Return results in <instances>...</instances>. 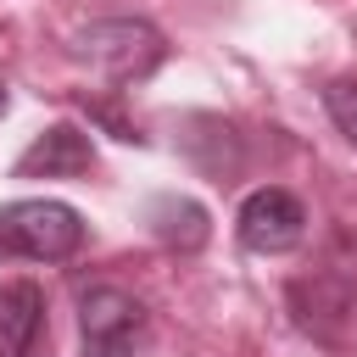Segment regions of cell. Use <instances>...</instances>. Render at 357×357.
<instances>
[{
  "mask_svg": "<svg viewBox=\"0 0 357 357\" xmlns=\"http://www.w3.org/2000/svg\"><path fill=\"white\" fill-rule=\"evenodd\" d=\"M84 245V218L67 201L50 195H28L0 206V251L6 257H28V262H67Z\"/></svg>",
  "mask_w": 357,
  "mask_h": 357,
  "instance_id": "1",
  "label": "cell"
},
{
  "mask_svg": "<svg viewBox=\"0 0 357 357\" xmlns=\"http://www.w3.org/2000/svg\"><path fill=\"white\" fill-rule=\"evenodd\" d=\"M84 357H134L145 346V301L117 284H89L78 296Z\"/></svg>",
  "mask_w": 357,
  "mask_h": 357,
  "instance_id": "2",
  "label": "cell"
},
{
  "mask_svg": "<svg viewBox=\"0 0 357 357\" xmlns=\"http://www.w3.org/2000/svg\"><path fill=\"white\" fill-rule=\"evenodd\" d=\"M234 234H240V245H245V251H257V257L296 251V245H301V234H307V206H301L290 190L262 184V190H251V195L240 201Z\"/></svg>",
  "mask_w": 357,
  "mask_h": 357,
  "instance_id": "3",
  "label": "cell"
},
{
  "mask_svg": "<svg viewBox=\"0 0 357 357\" xmlns=\"http://www.w3.org/2000/svg\"><path fill=\"white\" fill-rule=\"evenodd\" d=\"M78 50H84L89 61H100L117 84H128V78H145V73L162 61V33H156L151 22H128V17H117V22H95V28H84Z\"/></svg>",
  "mask_w": 357,
  "mask_h": 357,
  "instance_id": "4",
  "label": "cell"
},
{
  "mask_svg": "<svg viewBox=\"0 0 357 357\" xmlns=\"http://www.w3.org/2000/svg\"><path fill=\"white\" fill-rule=\"evenodd\" d=\"M95 167V145L89 134H78L73 123H50L22 156H17V173L22 178H78Z\"/></svg>",
  "mask_w": 357,
  "mask_h": 357,
  "instance_id": "5",
  "label": "cell"
},
{
  "mask_svg": "<svg viewBox=\"0 0 357 357\" xmlns=\"http://www.w3.org/2000/svg\"><path fill=\"white\" fill-rule=\"evenodd\" d=\"M45 340V290L33 279L0 284V357H39Z\"/></svg>",
  "mask_w": 357,
  "mask_h": 357,
  "instance_id": "6",
  "label": "cell"
},
{
  "mask_svg": "<svg viewBox=\"0 0 357 357\" xmlns=\"http://www.w3.org/2000/svg\"><path fill=\"white\" fill-rule=\"evenodd\" d=\"M151 229H156V240L173 245V251H195V245H206V234H212L206 206L190 201V195H162V201L151 206Z\"/></svg>",
  "mask_w": 357,
  "mask_h": 357,
  "instance_id": "7",
  "label": "cell"
},
{
  "mask_svg": "<svg viewBox=\"0 0 357 357\" xmlns=\"http://www.w3.org/2000/svg\"><path fill=\"white\" fill-rule=\"evenodd\" d=\"M324 106H329V123L346 134V145L357 151V84L351 78H340V84H329L324 89Z\"/></svg>",
  "mask_w": 357,
  "mask_h": 357,
  "instance_id": "8",
  "label": "cell"
},
{
  "mask_svg": "<svg viewBox=\"0 0 357 357\" xmlns=\"http://www.w3.org/2000/svg\"><path fill=\"white\" fill-rule=\"evenodd\" d=\"M0 117H6V84H0Z\"/></svg>",
  "mask_w": 357,
  "mask_h": 357,
  "instance_id": "9",
  "label": "cell"
}]
</instances>
